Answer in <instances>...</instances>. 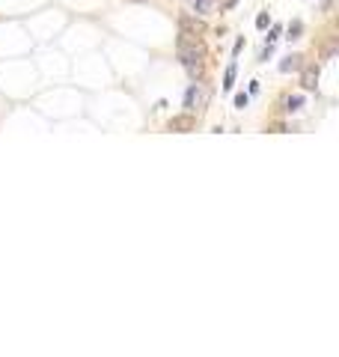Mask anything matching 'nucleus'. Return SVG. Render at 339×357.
Segmentation results:
<instances>
[{
	"mask_svg": "<svg viewBox=\"0 0 339 357\" xmlns=\"http://www.w3.org/2000/svg\"><path fill=\"white\" fill-rule=\"evenodd\" d=\"M176 57H179V63L185 68H193V66H203V45L197 42V39H179V45H176Z\"/></svg>",
	"mask_w": 339,
	"mask_h": 357,
	"instance_id": "f257e3e1",
	"label": "nucleus"
},
{
	"mask_svg": "<svg viewBox=\"0 0 339 357\" xmlns=\"http://www.w3.org/2000/svg\"><path fill=\"white\" fill-rule=\"evenodd\" d=\"M205 33V21L200 15H179V39H200Z\"/></svg>",
	"mask_w": 339,
	"mask_h": 357,
	"instance_id": "f03ea898",
	"label": "nucleus"
},
{
	"mask_svg": "<svg viewBox=\"0 0 339 357\" xmlns=\"http://www.w3.org/2000/svg\"><path fill=\"white\" fill-rule=\"evenodd\" d=\"M167 128H170V131H176V134H187V131H193V128H197V116L185 110V113H179V116L170 119Z\"/></svg>",
	"mask_w": 339,
	"mask_h": 357,
	"instance_id": "7ed1b4c3",
	"label": "nucleus"
},
{
	"mask_svg": "<svg viewBox=\"0 0 339 357\" xmlns=\"http://www.w3.org/2000/svg\"><path fill=\"white\" fill-rule=\"evenodd\" d=\"M185 3H187V12L190 15H200V18L211 15L217 9V0H185Z\"/></svg>",
	"mask_w": 339,
	"mask_h": 357,
	"instance_id": "20e7f679",
	"label": "nucleus"
},
{
	"mask_svg": "<svg viewBox=\"0 0 339 357\" xmlns=\"http://www.w3.org/2000/svg\"><path fill=\"white\" fill-rule=\"evenodd\" d=\"M319 75H322L319 66H304V72H301V86L304 89H316L319 86Z\"/></svg>",
	"mask_w": 339,
	"mask_h": 357,
	"instance_id": "39448f33",
	"label": "nucleus"
},
{
	"mask_svg": "<svg viewBox=\"0 0 339 357\" xmlns=\"http://www.w3.org/2000/svg\"><path fill=\"white\" fill-rule=\"evenodd\" d=\"M301 60H304V57H301V54H288L286 60H283V63H280V72H283V75H288V72H295V68H301V66H304V63H301Z\"/></svg>",
	"mask_w": 339,
	"mask_h": 357,
	"instance_id": "423d86ee",
	"label": "nucleus"
},
{
	"mask_svg": "<svg viewBox=\"0 0 339 357\" xmlns=\"http://www.w3.org/2000/svg\"><path fill=\"white\" fill-rule=\"evenodd\" d=\"M197 96H200V84H190L187 86V92H185V110L187 113L197 110V107H193V104H197Z\"/></svg>",
	"mask_w": 339,
	"mask_h": 357,
	"instance_id": "0eeeda50",
	"label": "nucleus"
},
{
	"mask_svg": "<svg viewBox=\"0 0 339 357\" xmlns=\"http://www.w3.org/2000/svg\"><path fill=\"white\" fill-rule=\"evenodd\" d=\"M304 107V96H286L283 99V110L286 113H295V110H301Z\"/></svg>",
	"mask_w": 339,
	"mask_h": 357,
	"instance_id": "6e6552de",
	"label": "nucleus"
},
{
	"mask_svg": "<svg viewBox=\"0 0 339 357\" xmlns=\"http://www.w3.org/2000/svg\"><path fill=\"white\" fill-rule=\"evenodd\" d=\"M235 75H238V66H235V63H229L226 72H223V89H226V92L235 86Z\"/></svg>",
	"mask_w": 339,
	"mask_h": 357,
	"instance_id": "1a4fd4ad",
	"label": "nucleus"
},
{
	"mask_svg": "<svg viewBox=\"0 0 339 357\" xmlns=\"http://www.w3.org/2000/svg\"><path fill=\"white\" fill-rule=\"evenodd\" d=\"M301 33H304V24H301V21H292V24H288V36H286V39L295 42V39H301Z\"/></svg>",
	"mask_w": 339,
	"mask_h": 357,
	"instance_id": "9d476101",
	"label": "nucleus"
},
{
	"mask_svg": "<svg viewBox=\"0 0 339 357\" xmlns=\"http://www.w3.org/2000/svg\"><path fill=\"white\" fill-rule=\"evenodd\" d=\"M247 104H250V96H247V92H238V96H235V107H238V110H244Z\"/></svg>",
	"mask_w": 339,
	"mask_h": 357,
	"instance_id": "9b49d317",
	"label": "nucleus"
},
{
	"mask_svg": "<svg viewBox=\"0 0 339 357\" xmlns=\"http://www.w3.org/2000/svg\"><path fill=\"white\" fill-rule=\"evenodd\" d=\"M268 24H271V18H268V12H262V15H256V27H259V30H265Z\"/></svg>",
	"mask_w": 339,
	"mask_h": 357,
	"instance_id": "f8f14e48",
	"label": "nucleus"
},
{
	"mask_svg": "<svg viewBox=\"0 0 339 357\" xmlns=\"http://www.w3.org/2000/svg\"><path fill=\"white\" fill-rule=\"evenodd\" d=\"M271 54H274V45H265L262 54H259V63H268V60H271Z\"/></svg>",
	"mask_w": 339,
	"mask_h": 357,
	"instance_id": "ddd939ff",
	"label": "nucleus"
},
{
	"mask_svg": "<svg viewBox=\"0 0 339 357\" xmlns=\"http://www.w3.org/2000/svg\"><path fill=\"white\" fill-rule=\"evenodd\" d=\"M280 33H283V27H280V24H277V27H274L271 33H268V42H265V45H274V42H277V39H280Z\"/></svg>",
	"mask_w": 339,
	"mask_h": 357,
	"instance_id": "4468645a",
	"label": "nucleus"
},
{
	"mask_svg": "<svg viewBox=\"0 0 339 357\" xmlns=\"http://www.w3.org/2000/svg\"><path fill=\"white\" fill-rule=\"evenodd\" d=\"M241 48H244V39H238V42H235V48H232V54L238 57V54H241Z\"/></svg>",
	"mask_w": 339,
	"mask_h": 357,
	"instance_id": "2eb2a0df",
	"label": "nucleus"
},
{
	"mask_svg": "<svg viewBox=\"0 0 339 357\" xmlns=\"http://www.w3.org/2000/svg\"><path fill=\"white\" fill-rule=\"evenodd\" d=\"M223 6H226V9H232V6H235V0H223Z\"/></svg>",
	"mask_w": 339,
	"mask_h": 357,
	"instance_id": "dca6fc26",
	"label": "nucleus"
},
{
	"mask_svg": "<svg viewBox=\"0 0 339 357\" xmlns=\"http://www.w3.org/2000/svg\"><path fill=\"white\" fill-rule=\"evenodd\" d=\"M134 3H146V0H134Z\"/></svg>",
	"mask_w": 339,
	"mask_h": 357,
	"instance_id": "f3484780",
	"label": "nucleus"
}]
</instances>
